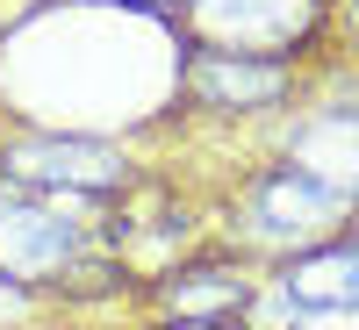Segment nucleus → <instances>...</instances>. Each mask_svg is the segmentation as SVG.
I'll list each match as a JSON object with an SVG mask.
<instances>
[{
    "instance_id": "nucleus-1",
    "label": "nucleus",
    "mask_w": 359,
    "mask_h": 330,
    "mask_svg": "<svg viewBox=\"0 0 359 330\" xmlns=\"http://www.w3.org/2000/svg\"><path fill=\"white\" fill-rule=\"evenodd\" d=\"M194 22L208 43L245 50V57H280L316 29V0H194Z\"/></svg>"
},
{
    "instance_id": "nucleus-2",
    "label": "nucleus",
    "mask_w": 359,
    "mask_h": 330,
    "mask_svg": "<svg viewBox=\"0 0 359 330\" xmlns=\"http://www.w3.org/2000/svg\"><path fill=\"white\" fill-rule=\"evenodd\" d=\"M338 216H345V194L316 187V179L294 172V165H280V172L252 194V230L266 237V245H309V237H323Z\"/></svg>"
},
{
    "instance_id": "nucleus-3",
    "label": "nucleus",
    "mask_w": 359,
    "mask_h": 330,
    "mask_svg": "<svg viewBox=\"0 0 359 330\" xmlns=\"http://www.w3.org/2000/svg\"><path fill=\"white\" fill-rule=\"evenodd\" d=\"M79 252V223H65L43 201H0V273L43 280Z\"/></svg>"
},
{
    "instance_id": "nucleus-4",
    "label": "nucleus",
    "mask_w": 359,
    "mask_h": 330,
    "mask_svg": "<svg viewBox=\"0 0 359 330\" xmlns=\"http://www.w3.org/2000/svg\"><path fill=\"white\" fill-rule=\"evenodd\" d=\"M15 179H36V187H79V194H101L123 179V158L101 151V144H72V137H36V144H15L8 151Z\"/></svg>"
},
{
    "instance_id": "nucleus-5",
    "label": "nucleus",
    "mask_w": 359,
    "mask_h": 330,
    "mask_svg": "<svg viewBox=\"0 0 359 330\" xmlns=\"http://www.w3.org/2000/svg\"><path fill=\"white\" fill-rule=\"evenodd\" d=\"M294 172H309L316 187L331 194H359V108H338V115H316V123L294 130Z\"/></svg>"
},
{
    "instance_id": "nucleus-6",
    "label": "nucleus",
    "mask_w": 359,
    "mask_h": 330,
    "mask_svg": "<svg viewBox=\"0 0 359 330\" xmlns=\"http://www.w3.org/2000/svg\"><path fill=\"white\" fill-rule=\"evenodd\" d=\"M187 86L208 101V108H252V101H273L287 72L280 57H245V50H201L187 65Z\"/></svg>"
},
{
    "instance_id": "nucleus-7",
    "label": "nucleus",
    "mask_w": 359,
    "mask_h": 330,
    "mask_svg": "<svg viewBox=\"0 0 359 330\" xmlns=\"http://www.w3.org/2000/svg\"><path fill=\"white\" fill-rule=\"evenodd\" d=\"M280 294L294 309H359V252L338 245V252H309L287 266Z\"/></svg>"
},
{
    "instance_id": "nucleus-8",
    "label": "nucleus",
    "mask_w": 359,
    "mask_h": 330,
    "mask_svg": "<svg viewBox=\"0 0 359 330\" xmlns=\"http://www.w3.org/2000/svg\"><path fill=\"white\" fill-rule=\"evenodd\" d=\"M180 330H208V323H180Z\"/></svg>"
},
{
    "instance_id": "nucleus-9",
    "label": "nucleus",
    "mask_w": 359,
    "mask_h": 330,
    "mask_svg": "<svg viewBox=\"0 0 359 330\" xmlns=\"http://www.w3.org/2000/svg\"><path fill=\"white\" fill-rule=\"evenodd\" d=\"M352 252H359V237H352Z\"/></svg>"
}]
</instances>
